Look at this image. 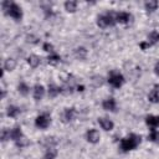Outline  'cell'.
I'll return each mask as SVG.
<instances>
[{"mask_svg":"<svg viewBox=\"0 0 159 159\" xmlns=\"http://www.w3.org/2000/svg\"><path fill=\"white\" fill-rule=\"evenodd\" d=\"M1 9L4 11V14L9 15L10 17H12L16 21H20L22 19V9L14 1H9L5 0L1 2Z\"/></svg>","mask_w":159,"mask_h":159,"instance_id":"6da1fadb","label":"cell"},{"mask_svg":"<svg viewBox=\"0 0 159 159\" xmlns=\"http://www.w3.org/2000/svg\"><path fill=\"white\" fill-rule=\"evenodd\" d=\"M142 142V137L138 135V134H134V133H130L127 138H123L120 140V144H119V148L122 152L127 153V152H130V150H134Z\"/></svg>","mask_w":159,"mask_h":159,"instance_id":"7a4b0ae2","label":"cell"},{"mask_svg":"<svg viewBox=\"0 0 159 159\" xmlns=\"http://www.w3.org/2000/svg\"><path fill=\"white\" fill-rule=\"evenodd\" d=\"M116 24H117V21H116V12L114 11H108L107 14H102V15L97 16V25L101 29L114 26Z\"/></svg>","mask_w":159,"mask_h":159,"instance_id":"3957f363","label":"cell"},{"mask_svg":"<svg viewBox=\"0 0 159 159\" xmlns=\"http://www.w3.org/2000/svg\"><path fill=\"white\" fill-rule=\"evenodd\" d=\"M124 82H125L124 76L117 71H112L108 76V83L114 88H120Z\"/></svg>","mask_w":159,"mask_h":159,"instance_id":"277c9868","label":"cell"},{"mask_svg":"<svg viewBox=\"0 0 159 159\" xmlns=\"http://www.w3.org/2000/svg\"><path fill=\"white\" fill-rule=\"evenodd\" d=\"M50 124H51V116L48 113H42L37 116L35 119V125L39 129H47Z\"/></svg>","mask_w":159,"mask_h":159,"instance_id":"5b68a950","label":"cell"},{"mask_svg":"<svg viewBox=\"0 0 159 159\" xmlns=\"http://www.w3.org/2000/svg\"><path fill=\"white\" fill-rule=\"evenodd\" d=\"M86 139H87V142H89L92 144H97L99 142V139H101V134H99V132L97 129L91 128L86 133Z\"/></svg>","mask_w":159,"mask_h":159,"instance_id":"8992f818","label":"cell"},{"mask_svg":"<svg viewBox=\"0 0 159 159\" xmlns=\"http://www.w3.org/2000/svg\"><path fill=\"white\" fill-rule=\"evenodd\" d=\"M133 19L132 14L127 12V11H119V12H116V21L119 22V24H128Z\"/></svg>","mask_w":159,"mask_h":159,"instance_id":"52a82bcc","label":"cell"},{"mask_svg":"<svg viewBox=\"0 0 159 159\" xmlns=\"http://www.w3.org/2000/svg\"><path fill=\"white\" fill-rule=\"evenodd\" d=\"M102 107H103V109H106V111L116 112V111H117V102H116V99H114L113 97H109V98H107V99H104V101L102 102Z\"/></svg>","mask_w":159,"mask_h":159,"instance_id":"ba28073f","label":"cell"},{"mask_svg":"<svg viewBox=\"0 0 159 159\" xmlns=\"http://www.w3.org/2000/svg\"><path fill=\"white\" fill-rule=\"evenodd\" d=\"M32 96H34L35 101H41L42 97L45 96V87L42 84H40V83L35 84L34 89H32Z\"/></svg>","mask_w":159,"mask_h":159,"instance_id":"9c48e42d","label":"cell"},{"mask_svg":"<svg viewBox=\"0 0 159 159\" xmlns=\"http://www.w3.org/2000/svg\"><path fill=\"white\" fill-rule=\"evenodd\" d=\"M98 123H99L101 128H102L103 130H106V132H111V130L114 128V123H113L111 119L104 118V117L98 118Z\"/></svg>","mask_w":159,"mask_h":159,"instance_id":"30bf717a","label":"cell"},{"mask_svg":"<svg viewBox=\"0 0 159 159\" xmlns=\"http://www.w3.org/2000/svg\"><path fill=\"white\" fill-rule=\"evenodd\" d=\"M148 101L150 103H159V84H155L148 94Z\"/></svg>","mask_w":159,"mask_h":159,"instance_id":"8fae6325","label":"cell"},{"mask_svg":"<svg viewBox=\"0 0 159 159\" xmlns=\"http://www.w3.org/2000/svg\"><path fill=\"white\" fill-rule=\"evenodd\" d=\"M145 123L150 128H159V116H153L149 114L145 117Z\"/></svg>","mask_w":159,"mask_h":159,"instance_id":"7c38bea8","label":"cell"},{"mask_svg":"<svg viewBox=\"0 0 159 159\" xmlns=\"http://www.w3.org/2000/svg\"><path fill=\"white\" fill-rule=\"evenodd\" d=\"M75 116H76V109L73 107L66 108L65 112H63V122L65 123H68V122L73 120L75 119Z\"/></svg>","mask_w":159,"mask_h":159,"instance_id":"4fadbf2b","label":"cell"},{"mask_svg":"<svg viewBox=\"0 0 159 159\" xmlns=\"http://www.w3.org/2000/svg\"><path fill=\"white\" fill-rule=\"evenodd\" d=\"M22 137H24V133H22V130H21L20 127H14V128L10 130V139H12L14 142L20 140Z\"/></svg>","mask_w":159,"mask_h":159,"instance_id":"5bb4252c","label":"cell"},{"mask_svg":"<svg viewBox=\"0 0 159 159\" xmlns=\"http://www.w3.org/2000/svg\"><path fill=\"white\" fill-rule=\"evenodd\" d=\"M148 45L149 46H154V45H157L158 42H159V32L158 31H155V30H153V31H150L149 32V35H148Z\"/></svg>","mask_w":159,"mask_h":159,"instance_id":"9a60e30c","label":"cell"},{"mask_svg":"<svg viewBox=\"0 0 159 159\" xmlns=\"http://www.w3.org/2000/svg\"><path fill=\"white\" fill-rule=\"evenodd\" d=\"M27 63L30 65V67L36 68V67L40 66L41 58H40V56H37V55H30V56L27 57Z\"/></svg>","mask_w":159,"mask_h":159,"instance_id":"2e32d148","label":"cell"},{"mask_svg":"<svg viewBox=\"0 0 159 159\" xmlns=\"http://www.w3.org/2000/svg\"><path fill=\"white\" fill-rule=\"evenodd\" d=\"M47 92H48V97L50 98H55V97H57L61 93V87H57L56 84L51 83V84H48Z\"/></svg>","mask_w":159,"mask_h":159,"instance_id":"e0dca14e","label":"cell"},{"mask_svg":"<svg viewBox=\"0 0 159 159\" xmlns=\"http://www.w3.org/2000/svg\"><path fill=\"white\" fill-rule=\"evenodd\" d=\"M73 53H75L76 58H78V60H84V58L87 57V53H88V51L86 50V47H82V46H80V47L75 48Z\"/></svg>","mask_w":159,"mask_h":159,"instance_id":"ac0fdd59","label":"cell"},{"mask_svg":"<svg viewBox=\"0 0 159 159\" xmlns=\"http://www.w3.org/2000/svg\"><path fill=\"white\" fill-rule=\"evenodd\" d=\"M15 67H16V60H14V58H6L5 60V62H4V71L11 72V71L15 70Z\"/></svg>","mask_w":159,"mask_h":159,"instance_id":"d6986e66","label":"cell"},{"mask_svg":"<svg viewBox=\"0 0 159 159\" xmlns=\"http://www.w3.org/2000/svg\"><path fill=\"white\" fill-rule=\"evenodd\" d=\"M77 6H78V2L75 0H67L65 2V9L67 12H75L77 10Z\"/></svg>","mask_w":159,"mask_h":159,"instance_id":"ffe728a7","label":"cell"},{"mask_svg":"<svg viewBox=\"0 0 159 159\" xmlns=\"http://www.w3.org/2000/svg\"><path fill=\"white\" fill-rule=\"evenodd\" d=\"M6 114H7V117L16 118V117L20 114V108L16 107V106H9V107L6 108Z\"/></svg>","mask_w":159,"mask_h":159,"instance_id":"44dd1931","label":"cell"},{"mask_svg":"<svg viewBox=\"0 0 159 159\" xmlns=\"http://www.w3.org/2000/svg\"><path fill=\"white\" fill-rule=\"evenodd\" d=\"M144 6H145V10H147L148 12H153V11H155L157 7H158V1H157V0H149V1H147V2L144 4Z\"/></svg>","mask_w":159,"mask_h":159,"instance_id":"7402d4cb","label":"cell"},{"mask_svg":"<svg viewBox=\"0 0 159 159\" xmlns=\"http://www.w3.org/2000/svg\"><path fill=\"white\" fill-rule=\"evenodd\" d=\"M60 61H61V57L57 53H55V52L51 53V55H48V57H47V63L51 65V66H56Z\"/></svg>","mask_w":159,"mask_h":159,"instance_id":"603a6c76","label":"cell"},{"mask_svg":"<svg viewBox=\"0 0 159 159\" xmlns=\"http://www.w3.org/2000/svg\"><path fill=\"white\" fill-rule=\"evenodd\" d=\"M17 91H19L20 94H22V96H27L29 92H30V87H29L25 82H20V83L17 84Z\"/></svg>","mask_w":159,"mask_h":159,"instance_id":"cb8c5ba5","label":"cell"},{"mask_svg":"<svg viewBox=\"0 0 159 159\" xmlns=\"http://www.w3.org/2000/svg\"><path fill=\"white\" fill-rule=\"evenodd\" d=\"M148 139L153 143H159V130H157L155 128H152L150 133L148 135Z\"/></svg>","mask_w":159,"mask_h":159,"instance_id":"d4e9b609","label":"cell"},{"mask_svg":"<svg viewBox=\"0 0 159 159\" xmlns=\"http://www.w3.org/2000/svg\"><path fill=\"white\" fill-rule=\"evenodd\" d=\"M57 155V150L55 148H47L46 154L43 155V159H55Z\"/></svg>","mask_w":159,"mask_h":159,"instance_id":"484cf974","label":"cell"},{"mask_svg":"<svg viewBox=\"0 0 159 159\" xmlns=\"http://www.w3.org/2000/svg\"><path fill=\"white\" fill-rule=\"evenodd\" d=\"M56 144H57V139L55 137H47V138H45V145L47 148H55Z\"/></svg>","mask_w":159,"mask_h":159,"instance_id":"4316f807","label":"cell"},{"mask_svg":"<svg viewBox=\"0 0 159 159\" xmlns=\"http://www.w3.org/2000/svg\"><path fill=\"white\" fill-rule=\"evenodd\" d=\"M61 93H62V94H66V96L72 94V93H73V86L66 83L63 87H61Z\"/></svg>","mask_w":159,"mask_h":159,"instance_id":"83f0119b","label":"cell"},{"mask_svg":"<svg viewBox=\"0 0 159 159\" xmlns=\"http://www.w3.org/2000/svg\"><path fill=\"white\" fill-rule=\"evenodd\" d=\"M103 82H104V81H103V77H102V76L96 75V76L92 77V84H93L94 87H99V86H102Z\"/></svg>","mask_w":159,"mask_h":159,"instance_id":"f1b7e54d","label":"cell"},{"mask_svg":"<svg viewBox=\"0 0 159 159\" xmlns=\"http://www.w3.org/2000/svg\"><path fill=\"white\" fill-rule=\"evenodd\" d=\"M0 139H1V142H6L7 139H10V130L9 129H2L1 130Z\"/></svg>","mask_w":159,"mask_h":159,"instance_id":"f546056e","label":"cell"},{"mask_svg":"<svg viewBox=\"0 0 159 159\" xmlns=\"http://www.w3.org/2000/svg\"><path fill=\"white\" fill-rule=\"evenodd\" d=\"M15 144H16V147H19V148H24V147H26V145L29 144V140H27L25 137H22L20 140L15 142Z\"/></svg>","mask_w":159,"mask_h":159,"instance_id":"4dcf8cb0","label":"cell"},{"mask_svg":"<svg viewBox=\"0 0 159 159\" xmlns=\"http://www.w3.org/2000/svg\"><path fill=\"white\" fill-rule=\"evenodd\" d=\"M46 52H50V53H53V46L51 45V43H48V42H45L43 43V47H42Z\"/></svg>","mask_w":159,"mask_h":159,"instance_id":"1f68e13d","label":"cell"},{"mask_svg":"<svg viewBox=\"0 0 159 159\" xmlns=\"http://www.w3.org/2000/svg\"><path fill=\"white\" fill-rule=\"evenodd\" d=\"M37 40H39V39L35 37V36H32V35H27V37H26V41H27V42H31V43H37V42H39Z\"/></svg>","mask_w":159,"mask_h":159,"instance_id":"d6a6232c","label":"cell"},{"mask_svg":"<svg viewBox=\"0 0 159 159\" xmlns=\"http://www.w3.org/2000/svg\"><path fill=\"white\" fill-rule=\"evenodd\" d=\"M154 73L157 75V76H159V61L155 63V66H154Z\"/></svg>","mask_w":159,"mask_h":159,"instance_id":"836d02e7","label":"cell"},{"mask_svg":"<svg viewBox=\"0 0 159 159\" xmlns=\"http://www.w3.org/2000/svg\"><path fill=\"white\" fill-rule=\"evenodd\" d=\"M149 45H148V42H142L140 43V47H142V50H145V47H148Z\"/></svg>","mask_w":159,"mask_h":159,"instance_id":"e575fe53","label":"cell"},{"mask_svg":"<svg viewBox=\"0 0 159 159\" xmlns=\"http://www.w3.org/2000/svg\"><path fill=\"white\" fill-rule=\"evenodd\" d=\"M5 94H6L5 89H1V98H4V97H5Z\"/></svg>","mask_w":159,"mask_h":159,"instance_id":"d590c367","label":"cell"},{"mask_svg":"<svg viewBox=\"0 0 159 159\" xmlns=\"http://www.w3.org/2000/svg\"><path fill=\"white\" fill-rule=\"evenodd\" d=\"M77 88H78V91H83V88H84V87H83V86H78Z\"/></svg>","mask_w":159,"mask_h":159,"instance_id":"8d00e7d4","label":"cell"}]
</instances>
